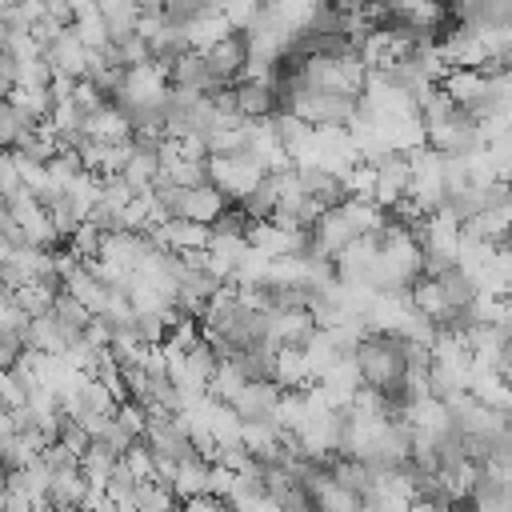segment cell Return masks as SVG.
Masks as SVG:
<instances>
[{"mask_svg":"<svg viewBox=\"0 0 512 512\" xmlns=\"http://www.w3.org/2000/svg\"><path fill=\"white\" fill-rule=\"evenodd\" d=\"M232 200L212 184V180H204V184H196V188H180V204H176V216H184V220H196V224H216L220 216H224V208H228Z\"/></svg>","mask_w":512,"mask_h":512,"instance_id":"cell-8","label":"cell"},{"mask_svg":"<svg viewBox=\"0 0 512 512\" xmlns=\"http://www.w3.org/2000/svg\"><path fill=\"white\" fill-rule=\"evenodd\" d=\"M248 36L244 32H232V36H224L220 44H212L208 52H204V60H208V68L224 80V84H236L240 76H244V68H248Z\"/></svg>","mask_w":512,"mask_h":512,"instance_id":"cell-10","label":"cell"},{"mask_svg":"<svg viewBox=\"0 0 512 512\" xmlns=\"http://www.w3.org/2000/svg\"><path fill=\"white\" fill-rule=\"evenodd\" d=\"M12 300H16V304H20V308H24V312H28L32 320H36V316H44V312L52 308V300H56V292L32 280V284H24V288H16V292H12Z\"/></svg>","mask_w":512,"mask_h":512,"instance_id":"cell-23","label":"cell"},{"mask_svg":"<svg viewBox=\"0 0 512 512\" xmlns=\"http://www.w3.org/2000/svg\"><path fill=\"white\" fill-rule=\"evenodd\" d=\"M480 472H484V476H496V480H504V484H512V428L488 444V452H484V460H480Z\"/></svg>","mask_w":512,"mask_h":512,"instance_id":"cell-20","label":"cell"},{"mask_svg":"<svg viewBox=\"0 0 512 512\" xmlns=\"http://www.w3.org/2000/svg\"><path fill=\"white\" fill-rule=\"evenodd\" d=\"M464 236H480L492 244H512V192L508 184H492L480 212L472 220H464Z\"/></svg>","mask_w":512,"mask_h":512,"instance_id":"cell-4","label":"cell"},{"mask_svg":"<svg viewBox=\"0 0 512 512\" xmlns=\"http://www.w3.org/2000/svg\"><path fill=\"white\" fill-rule=\"evenodd\" d=\"M116 464H120V452H112L104 440L92 436V444H88L84 456H80V472H84V480H88V484H104V480L112 476Z\"/></svg>","mask_w":512,"mask_h":512,"instance_id":"cell-17","label":"cell"},{"mask_svg":"<svg viewBox=\"0 0 512 512\" xmlns=\"http://www.w3.org/2000/svg\"><path fill=\"white\" fill-rule=\"evenodd\" d=\"M232 488H236V472L212 460V468H208V496H216V500H228V496H232Z\"/></svg>","mask_w":512,"mask_h":512,"instance_id":"cell-25","label":"cell"},{"mask_svg":"<svg viewBox=\"0 0 512 512\" xmlns=\"http://www.w3.org/2000/svg\"><path fill=\"white\" fill-rule=\"evenodd\" d=\"M44 56H48V64L56 68V72H64V76H76V80H84V72H88V60H92V48L76 36V28L68 24L52 44H44Z\"/></svg>","mask_w":512,"mask_h":512,"instance_id":"cell-9","label":"cell"},{"mask_svg":"<svg viewBox=\"0 0 512 512\" xmlns=\"http://www.w3.org/2000/svg\"><path fill=\"white\" fill-rule=\"evenodd\" d=\"M148 236L156 240V248H168V252H204L212 240V228L184 216H164L148 228Z\"/></svg>","mask_w":512,"mask_h":512,"instance_id":"cell-5","label":"cell"},{"mask_svg":"<svg viewBox=\"0 0 512 512\" xmlns=\"http://www.w3.org/2000/svg\"><path fill=\"white\" fill-rule=\"evenodd\" d=\"M232 100H236V112L244 120H264V116H276L280 112L276 84L272 80H260V76H240L232 84Z\"/></svg>","mask_w":512,"mask_h":512,"instance_id":"cell-7","label":"cell"},{"mask_svg":"<svg viewBox=\"0 0 512 512\" xmlns=\"http://www.w3.org/2000/svg\"><path fill=\"white\" fill-rule=\"evenodd\" d=\"M280 396H284V388L276 380H248L244 392L232 400V408L240 420H276Z\"/></svg>","mask_w":512,"mask_h":512,"instance_id":"cell-11","label":"cell"},{"mask_svg":"<svg viewBox=\"0 0 512 512\" xmlns=\"http://www.w3.org/2000/svg\"><path fill=\"white\" fill-rule=\"evenodd\" d=\"M312 508L316 512H364V496L344 488V484H336L332 476H324L316 484V492H312Z\"/></svg>","mask_w":512,"mask_h":512,"instance_id":"cell-16","label":"cell"},{"mask_svg":"<svg viewBox=\"0 0 512 512\" xmlns=\"http://www.w3.org/2000/svg\"><path fill=\"white\" fill-rule=\"evenodd\" d=\"M508 424H512V412H508Z\"/></svg>","mask_w":512,"mask_h":512,"instance_id":"cell-32","label":"cell"},{"mask_svg":"<svg viewBox=\"0 0 512 512\" xmlns=\"http://www.w3.org/2000/svg\"><path fill=\"white\" fill-rule=\"evenodd\" d=\"M168 84H172V88H180V92H192V96H212V92L228 88V84L208 68L204 52H184V56L172 64Z\"/></svg>","mask_w":512,"mask_h":512,"instance_id":"cell-6","label":"cell"},{"mask_svg":"<svg viewBox=\"0 0 512 512\" xmlns=\"http://www.w3.org/2000/svg\"><path fill=\"white\" fill-rule=\"evenodd\" d=\"M220 504H224V500H216V496H208V492H200V496H192V500H184V504H180V512H220Z\"/></svg>","mask_w":512,"mask_h":512,"instance_id":"cell-26","label":"cell"},{"mask_svg":"<svg viewBox=\"0 0 512 512\" xmlns=\"http://www.w3.org/2000/svg\"><path fill=\"white\" fill-rule=\"evenodd\" d=\"M100 16H104V24H108V40H112V44H124L128 36L140 32L144 8H140L136 0H100Z\"/></svg>","mask_w":512,"mask_h":512,"instance_id":"cell-15","label":"cell"},{"mask_svg":"<svg viewBox=\"0 0 512 512\" xmlns=\"http://www.w3.org/2000/svg\"><path fill=\"white\" fill-rule=\"evenodd\" d=\"M232 32H236V28H232V20H228L224 8H204V12H196V16L184 24V40H188L192 52H208L212 44H220V40L232 36Z\"/></svg>","mask_w":512,"mask_h":512,"instance_id":"cell-12","label":"cell"},{"mask_svg":"<svg viewBox=\"0 0 512 512\" xmlns=\"http://www.w3.org/2000/svg\"><path fill=\"white\" fill-rule=\"evenodd\" d=\"M356 368H360V380L368 388H376L388 404L396 400V392L404 388V376H408V356H404V336H392V332H368L360 344H356ZM392 416V412H388Z\"/></svg>","mask_w":512,"mask_h":512,"instance_id":"cell-2","label":"cell"},{"mask_svg":"<svg viewBox=\"0 0 512 512\" xmlns=\"http://www.w3.org/2000/svg\"><path fill=\"white\" fill-rule=\"evenodd\" d=\"M136 484H140V480H136V476H132V468L120 460V464L112 468V476L104 480V492H108V500H112V504H132Z\"/></svg>","mask_w":512,"mask_h":512,"instance_id":"cell-24","label":"cell"},{"mask_svg":"<svg viewBox=\"0 0 512 512\" xmlns=\"http://www.w3.org/2000/svg\"><path fill=\"white\" fill-rule=\"evenodd\" d=\"M276 204H280V192H276V176L264 172V180L240 200V208L252 216V220H272L276 216Z\"/></svg>","mask_w":512,"mask_h":512,"instance_id":"cell-19","label":"cell"},{"mask_svg":"<svg viewBox=\"0 0 512 512\" xmlns=\"http://www.w3.org/2000/svg\"><path fill=\"white\" fill-rule=\"evenodd\" d=\"M408 512H444V508H436L432 500H420V496H416V500L408 504Z\"/></svg>","mask_w":512,"mask_h":512,"instance_id":"cell-27","label":"cell"},{"mask_svg":"<svg viewBox=\"0 0 512 512\" xmlns=\"http://www.w3.org/2000/svg\"><path fill=\"white\" fill-rule=\"evenodd\" d=\"M504 376H508V384H512V364H508V368H504Z\"/></svg>","mask_w":512,"mask_h":512,"instance_id":"cell-30","label":"cell"},{"mask_svg":"<svg viewBox=\"0 0 512 512\" xmlns=\"http://www.w3.org/2000/svg\"><path fill=\"white\" fill-rule=\"evenodd\" d=\"M444 512H472L468 504H452V508H444Z\"/></svg>","mask_w":512,"mask_h":512,"instance_id":"cell-29","label":"cell"},{"mask_svg":"<svg viewBox=\"0 0 512 512\" xmlns=\"http://www.w3.org/2000/svg\"><path fill=\"white\" fill-rule=\"evenodd\" d=\"M292 512H316V508H312V504H308V508H292Z\"/></svg>","mask_w":512,"mask_h":512,"instance_id":"cell-31","label":"cell"},{"mask_svg":"<svg viewBox=\"0 0 512 512\" xmlns=\"http://www.w3.org/2000/svg\"><path fill=\"white\" fill-rule=\"evenodd\" d=\"M264 164L252 156V152H212L208 156V180L232 200V204H240L260 180H264Z\"/></svg>","mask_w":512,"mask_h":512,"instance_id":"cell-3","label":"cell"},{"mask_svg":"<svg viewBox=\"0 0 512 512\" xmlns=\"http://www.w3.org/2000/svg\"><path fill=\"white\" fill-rule=\"evenodd\" d=\"M112 512H140V508H136V504H116Z\"/></svg>","mask_w":512,"mask_h":512,"instance_id":"cell-28","label":"cell"},{"mask_svg":"<svg viewBox=\"0 0 512 512\" xmlns=\"http://www.w3.org/2000/svg\"><path fill=\"white\" fill-rule=\"evenodd\" d=\"M300 168V180H304V192L312 200H320V208H336L348 200V184L340 172L324 168V164H296Z\"/></svg>","mask_w":512,"mask_h":512,"instance_id":"cell-13","label":"cell"},{"mask_svg":"<svg viewBox=\"0 0 512 512\" xmlns=\"http://www.w3.org/2000/svg\"><path fill=\"white\" fill-rule=\"evenodd\" d=\"M160 180H168V184H176V188H196V184L208 180V160H188V156H180V160L164 164V176H160Z\"/></svg>","mask_w":512,"mask_h":512,"instance_id":"cell-22","label":"cell"},{"mask_svg":"<svg viewBox=\"0 0 512 512\" xmlns=\"http://www.w3.org/2000/svg\"><path fill=\"white\" fill-rule=\"evenodd\" d=\"M244 384H248V376H244L232 360H220V368H216V376H212V384H208V396L232 404V400L244 392Z\"/></svg>","mask_w":512,"mask_h":512,"instance_id":"cell-21","label":"cell"},{"mask_svg":"<svg viewBox=\"0 0 512 512\" xmlns=\"http://www.w3.org/2000/svg\"><path fill=\"white\" fill-rule=\"evenodd\" d=\"M420 108V124H424V144L444 152V156H468L484 144L480 136V120L472 112H464L460 104H452L444 96V88H432L428 96L416 100Z\"/></svg>","mask_w":512,"mask_h":512,"instance_id":"cell-1","label":"cell"},{"mask_svg":"<svg viewBox=\"0 0 512 512\" xmlns=\"http://www.w3.org/2000/svg\"><path fill=\"white\" fill-rule=\"evenodd\" d=\"M132 504L140 508V512H180V496L164 484V480H140L136 484V496H132Z\"/></svg>","mask_w":512,"mask_h":512,"instance_id":"cell-18","label":"cell"},{"mask_svg":"<svg viewBox=\"0 0 512 512\" xmlns=\"http://www.w3.org/2000/svg\"><path fill=\"white\" fill-rule=\"evenodd\" d=\"M508 136H512V128H508Z\"/></svg>","mask_w":512,"mask_h":512,"instance_id":"cell-33","label":"cell"},{"mask_svg":"<svg viewBox=\"0 0 512 512\" xmlns=\"http://www.w3.org/2000/svg\"><path fill=\"white\" fill-rule=\"evenodd\" d=\"M208 468H212V460L208 456H184V460H176V468H172V476H168V484H172V492L180 496V504L184 500H192V496H200V492H208Z\"/></svg>","mask_w":512,"mask_h":512,"instance_id":"cell-14","label":"cell"}]
</instances>
